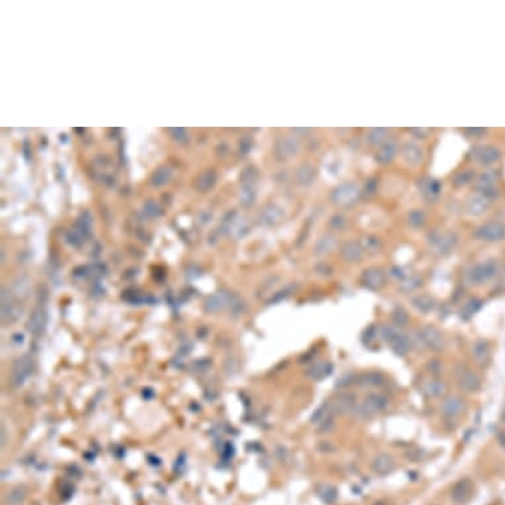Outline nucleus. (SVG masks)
I'll return each mask as SVG.
<instances>
[{
	"label": "nucleus",
	"instance_id": "20",
	"mask_svg": "<svg viewBox=\"0 0 505 505\" xmlns=\"http://www.w3.org/2000/svg\"><path fill=\"white\" fill-rule=\"evenodd\" d=\"M360 382L365 386H380L382 382H384V377H382L381 373H377V372H369V373L362 374V378H359Z\"/></svg>",
	"mask_w": 505,
	"mask_h": 505
},
{
	"label": "nucleus",
	"instance_id": "19",
	"mask_svg": "<svg viewBox=\"0 0 505 505\" xmlns=\"http://www.w3.org/2000/svg\"><path fill=\"white\" fill-rule=\"evenodd\" d=\"M332 415H334V414H332V411H331L330 406H328V404H325V405H323V406H320V408L317 409L316 411L313 413V415H312V418H311V422L319 426L320 423H323L324 421H327V419L332 417Z\"/></svg>",
	"mask_w": 505,
	"mask_h": 505
},
{
	"label": "nucleus",
	"instance_id": "26",
	"mask_svg": "<svg viewBox=\"0 0 505 505\" xmlns=\"http://www.w3.org/2000/svg\"><path fill=\"white\" fill-rule=\"evenodd\" d=\"M334 425H335V422H334V415L331 418H328L327 421H324L323 423H320L319 425V433H330L332 429H334Z\"/></svg>",
	"mask_w": 505,
	"mask_h": 505
},
{
	"label": "nucleus",
	"instance_id": "27",
	"mask_svg": "<svg viewBox=\"0 0 505 505\" xmlns=\"http://www.w3.org/2000/svg\"><path fill=\"white\" fill-rule=\"evenodd\" d=\"M427 369L430 370L431 373H440L442 372V362L439 360H431L427 364Z\"/></svg>",
	"mask_w": 505,
	"mask_h": 505
},
{
	"label": "nucleus",
	"instance_id": "16",
	"mask_svg": "<svg viewBox=\"0 0 505 505\" xmlns=\"http://www.w3.org/2000/svg\"><path fill=\"white\" fill-rule=\"evenodd\" d=\"M362 282L366 287H369L372 290H376L378 287H381L385 282V278H384V274H382L381 270L378 268H370V270H366L362 277Z\"/></svg>",
	"mask_w": 505,
	"mask_h": 505
},
{
	"label": "nucleus",
	"instance_id": "22",
	"mask_svg": "<svg viewBox=\"0 0 505 505\" xmlns=\"http://www.w3.org/2000/svg\"><path fill=\"white\" fill-rule=\"evenodd\" d=\"M317 492H319V496L323 499V501L328 503V504L334 503L337 499V491L334 487H330V485H323V487L319 488Z\"/></svg>",
	"mask_w": 505,
	"mask_h": 505
},
{
	"label": "nucleus",
	"instance_id": "24",
	"mask_svg": "<svg viewBox=\"0 0 505 505\" xmlns=\"http://www.w3.org/2000/svg\"><path fill=\"white\" fill-rule=\"evenodd\" d=\"M480 306H481V302H480V300H478V299H471L470 302L464 306V308L461 310V317L470 319L472 315L476 313V311L479 310Z\"/></svg>",
	"mask_w": 505,
	"mask_h": 505
},
{
	"label": "nucleus",
	"instance_id": "21",
	"mask_svg": "<svg viewBox=\"0 0 505 505\" xmlns=\"http://www.w3.org/2000/svg\"><path fill=\"white\" fill-rule=\"evenodd\" d=\"M413 304L414 307L422 312H429L434 308V302H433V299H430L429 296H425V295L417 296V298L413 300Z\"/></svg>",
	"mask_w": 505,
	"mask_h": 505
},
{
	"label": "nucleus",
	"instance_id": "10",
	"mask_svg": "<svg viewBox=\"0 0 505 505\" xmlns=\"http://www.w3.org/2000/svg\"><path fill=\"white\" fill-rule=\"evenodd\" d=\"M395 468L394 459L387 455V454H380L374 457L373 463H372V470L374 474L377 475H387L393 472Z\"/></svg>",
	"mask_w": 505,
	"mask_h": 505
},
{
	"label": "nucleus",
	"instance_id": "9",
	"mask_svg": "<svg viewBox=\"0 0 505 505\" xmlns=\"http://www.w3.org/2000/svg\"><path fill=\"white\" fill-rule=\"evenodd\" d=\"M457 385L466 393H475L481 386V381L478 374L470 369H460L457 373Z\"/></svg>",
	"mask_w": 505,
	"mask_h": 505
},
{
	"label": "nucleus",
	"instance_id": "6",
	"mask_svg": "<svg viewBox=\"0 0 505 505\" xmlns=\"http://www.w3.org/2000/svg\"><path fill=\"white\" fill-rule=\"evenodd\" d=\"M497 272V265L496 262L493 261H489V262H485V264H480L478 266H475L470 272H468V277H470V281L474 283V285H481V283H485L489 279H492Z\"/></svg>",
	"mask_w": 505,
	"mask_h": 505
},
{
	"label": "nucleus",
	"instance_id": "30",
	"mask_svg": "<svg viewBox=\"0 0 505 505\" xmlns=\"http://www.w3.org/2000/svg\"><path fill=\"white\" fill-rule=\"evenodd\" d=\"M374 505H386V504H384V503H376Z\"/></svg>",
	"mask_w": 505,
	"mask_h": 505
},
{
	"label": "nucleus",
	"instance_id": "12",
	"mask_svg": "<svg viewBox=\"0 0 505 505\" xmlns=\"http://www.w3.org/2000/svg\"><path fill=\"white\" fill-rule=\"evenodd\" d=\"M332 372V365L328 361H317L315 364H312L307 369L306 374L312 380H323V378L328 377Z\"/></svg>",
	"mask_w": 505,
	"mask_h": 505
},
{
	"label": "nucleus",
	"instance_id": "23",
	"mask_svg": "<svg viewBox=\"0 0 505 505\" xmlns=\"http://www.w3.org/2000/svg\"><path fill=\"white\" fill-rule=\"evenodd\" d=\"M343 255L344 258L348 259V261H359L362 257V251L360 250V247L357 246V245L351 243V245H347V246L344 247Z\"/></svg>",
	"mask_w": 505,
	"mask_h": 505
},
{
	"label": "nucleus",
	"instance_id": "25",
	"mask_svg": "<svg viewBox=\"0 0 505 505\" xmlns=\"http://www.w3.org/2000/svg\"><path fill=\"white\" fill-rule=\"evenodd\" d=\"M393 319H394L397 327H402V325L408 323V315H406V312L401 311V310L400 311L394 312V316H393Z\"/></svg>",
	"mask_w": 505,
	"mask_h": 505
},
{
	"label": "nucleus",
	"instance_id": "3",
	"mask_svg": "<svg viewBox=\"0 0 505 505\" xmlns=\"http://www.w3.org/2000/svg\"><path fill=\"white\" fill-rule=\"evenodd\" d=\"M418 338L425 347H427L433 352L443 351L446 347V341L442 332L434 325H425L418 331Z\"/></svg>",
	"mask_w": 505,
	"mask_h": 505
},
{
	"label": "nucleus",
	"instance_id": "8",
	"mask_svg": "<svg viewBox=\"0 0 505 505\" xmlns=\"http://www.w3.org/2000/svg\"><path fill=\"white\" fill-rule=\"evenodd\" d=\"M464 410H466V402L457 395H450L447 398H444L442 406H440L442 414L450 419H454V418L461 415Z\"/></svg>",
	"mask_w": 505,
	"mask_h": 505
},
{
	"label": "nucleus",
	"instance_id": "15",
	"mask_svg": "<svg viewBox=\"0 0 505 505\" xmlns=\"http://www.w3.org/2000/svg\"><path fill=\"white\" fill-rule=\"evenodd\" d=\"M22 308L15 306L11 302L3 300V306H1V320H3V323H15L22 317Z\"/></svg>",
	"mask_w": 505,
	"mask_h": 505
},
{
	"label": "nucleus",
	"instance_id": "7",
	"mask_svg": "<svg viewBox=\"0 0 505 505\" xmlns=\"http://www.w3.org/2000/svg\"><path fill=\"white\" fill-rule=\"evenodd\" d=\"M474 493V483L468 478L457 480L451 488V499L457 504H464L470 500Z\"/></svg>",
	"mask_w": 505,
	"mask_h": 505
},
{
	"label": "nucleus",
	"instance_id": "17",
	"mask_svg": "<svg viewBox=\"0 0 505 505\" xmlns=\"http://www.w3.org/2000/svg\"><path fill=\"white\" fill-rule=\"evenodd\" d=\"M45 328V313L41 310H36L28 321V330L33 335H41Z\"/></svg>",
	"mask_w": 505,
	"mask_h": 505
},
{
	"label": "nucleus",
	"instance_id": "18",
	"mask_svg": "<svg viewBox=\"0 0 505 505\" xmlns=\"http://www.w3.org/2000/svg\"><path fill=\"white\" fill-rule=\"evenodd\" d=\"M26 497V488L24 485L15 487L7 495V503L9 505H22Z\"/></svg>",
	"mask_w": 505,
	"mask_h": 505
},
{
	"label": "nucleus",
	"instance_id": "13",
	"mask_svg": "<svg viewBox=\"0 0 505 505\" xmlns=\"http://www.w3.org/2000/svg\"><path fill=\"white\" fill-rule=\"evenodd\" d=\"M504 234L505 229L499 224L485 225L484 228H481L479 230V237L489 242L499 241V240H501V238L504 237Z\"/></svg>",
	"mask_w": 505,
	"mask_h": 505
},
{
	"label": "nucleus",
	"instance_id": "5",
	"mask_svg": "<svg viewBox=\"0 0 505 505\" xmlns=\"http://www.w3.org/2000/svg\"><path fill=\"white\" fill-rule=\"evenodd\" d=\"M32 372H33V360L29 355L23 356L20 360L16 361V364L13 366L12 372V382L15 386H22L24 385L28 378L31 377Z\"/></svg>",
	"mask_w": 505,
	"mask_h": 505
},
{
	"label": "nucleus",
	"instance_id": "4",
	"mask_svg": "<svg viewBox=\"0 0 505 505\" xmlns=\"http://www.w3.org/2000/svg\"><path fill=\"white\" fill-rule=\"evenodd\" d=\"M357 405V397L351 391H344L335 397L334 400L328 402L332 414L344 415V414H352Z\"/></svg>",
	"mask_w": 505,
	"mask_h": 505
},
{
	"label": "nucleus",
	"instance_id": "2",
	"mask_svg": "<svg viewBox=\"0 0 505 505\" xmlns=\"http://www.w3.org/2000/svg\"><path fill=\"white\" fill-rule=\"evenodd\" d=\"M389 405V398L386 395L373 391L364 397V400L361 402H357L356 408L353 410V417L360 418V419H366V418L374 417L376 414L381 413L382 410H385Z\"/></svg>",
	"mask_w": 505,
	"mask_h": 505
},
{
	"label": "nucleus",
	"instance_id": "29",
	"mask_svg": "<svg viewBox=\"0 0 505 505\" xmlns=\"http://www.w3.org/2000/svg\"><path fill=\"white\" fill-rule=\"evenodd\" d=\"M501 419H503V422L505 423V408L503 409V413H501Z\"/></svg>",
	"mask_w": 505,
	"mask_h": 505
},
{
	"label": "nucleus",
	"instance_id": "28",
	"mask_svg": "<svg viewBox=\"0 0 505 505\" xmlns=\"http://www.w3.org/2000/svg\"><path fill=\"white\" fill-rule=\"evenodd\" d=\"M497 442L503 447V450H505V431H501L497 434Z\"/></svg>",
	"mask_w": 505,
	"mask_h": 505
},
{
	"label": "nucleus",
	"instance_id": "1",
	"mask_svg": "<svg viewBox=\"0 0 505 505\" xmlns=\"http://www.w3.org/2000/svg\"><path fill=\"white\" fill-rule=\"evenodd\" d=\"M378 334H380V337L390 347L391 351L398 356L408 355L413 347L411 337L408 334H405L404 331L397 325H382L378 331Z\"/></svg>",
	"mask_w": 505,
	"mask_h": 505
},
{
	"label": "nucleus",
	"instance_id": "14",
	"mask_svg": "<svg viewBox=\"0 0 505 505\" xmlns=\"http://www.w3.org/2000/svg\"><path fill=\"white\" fill-rule=\"evenodd\" d=\"M472 356L475 361L479 362L480 365L487 364L491 356V349H489V344L485 340H478L476 343L472 345Z\"/></svg>",
	"mask_w": 505,
	"mask_h": 505
},
{
	"label": "nucleus",
	"instance_id": "11",
	"mask_svg": "<svg viewBox=\"0 0 505 505\" xmlns=\"http://www.w3.org/2000/svg\"><path fill=\"white\" fill-rule=\"evenodd\" d=\"M446 390H447V385L443 380L433 378V380H429L422 385V391L429 398H438L440 395H443Z\"/></svg>",
	"mask_w": 505,
	"mask_h": 505
}]
</instances>
